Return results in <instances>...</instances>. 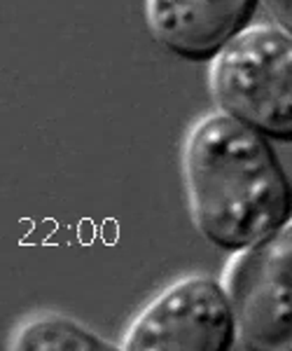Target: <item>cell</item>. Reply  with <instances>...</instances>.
I'll list each match as a JSON object with an SVG mask.
<instances>
[{
  "instance_id": "cell-1",
  "label": "cell",
  "mask_w": 292,
  "mask_h": 351,
  "mask_svg": "<svg viewBox=\"0 0 292 351\" xmlns=\"http://www.w3.org/2000/svg\"><path fill=\"white\" fill-rule=\"evenodd\" d=\"M183 180L194 228L222 251H245L292 216V185L269 138L222 110L187 129Z\"/></svg>"
},
{
  "instance_id": "cell-2",
  "label": "cell",
  "mask_w": 292,
  "mask_h": 351,
  "mask_svg": "<svg viewBox=\"0 0 292 351\" xmlns=\"http://www.w3.org/2000/svg\"><path fill=\"white\" fill-rule=\"evenodd\" d=\"M209 92L217 110L280 143H292V31L248 24L211 56Z\"/></svg>"
},
{
  "instance_id": "cell-3",
  "label": "cell",
  "mask_w": 292,
  "mask_h": 351,
  "mask_svg": "<svg viewBox=\"0 0 292 351\" xmlns=\"http://www.w3.org/2000/svg\"><path fill=\"white\" fill-rule=\"evenodd\" d=\"M222 284L237 311V347L292 351V216L229 258Z\"/></svg>"
},
{
  "instance_id": "cell-4",
  "label": "cell",
  "mask_w": 292,
  "mask_h": 351,
  "mask_svg": "<svg viewBox=\"0 0 292 351\" xmlns=\"http://www.w3.org/2000/svg\"><path fill=\"white\" fill-rule=\"evenodd\" d=\"M127 351H224L237 347V311L222 281L189 274L145 304L122 335Z\"/></svg>"
},
{
  "instance_id": "cell-7",
  "label": "cell",
  "mask_w": 292,
  "mask_h": 351,
  "mask_svg": "<svg viewBox=\"0 0 292 351\" xmlns=\"http://www.w3.org/2000/svg\"><path fill=\"white\" fill-rule=\"evenodd\" d=\"M276 24L292 31V0H260Z\"/></svg>"
},
{
  "instance_id": "cell-5",
  "label": "cell",
  "mask_w": 292,
  "mask_h": 351,
  "mask_svg": "<svg viewBox=\"0 0 292 351\" xmlns=\"http://www.w3.org/2000/svg\"><path fill=\"white\" fill-rule=\"evenodd\" d=\"M257 0H145L152 38L171 54L206 61L248 26Z\"/></svg>"
},
{
  "instance_id": "cell-6",
  "label": "cell",
  "mask_w": 292,
  "mask_h": 351,
  "mask_svg": "<svg viewBox=\"0 0 292 351\" xmlns=\"http://www.w3.org/2000/svg\"><path fill=\"white\" fill-rule=\"evenodd\" d=\"M8 349L14 351H103L115 349V344L105 342L94 330L82 326L80 321L64 314L28 316L14 328L10 335Z\"/></svg>"
}]
</instances>
